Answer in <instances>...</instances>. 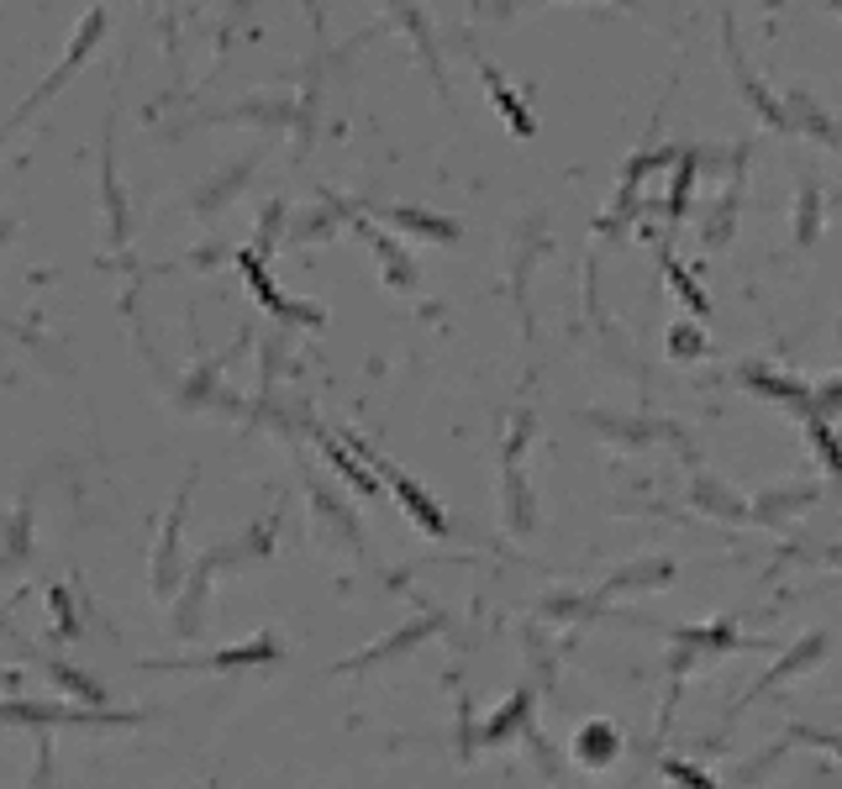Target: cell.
Returning a JSON list of instances; mask_svg holds the SVG:
<instances>
[{
    "label": "cell",
    "mask_w": 842,
    "mask_h": 789,
    "mask_svg": "<svg viewBox=\"0 0 842 789\" xmlns=\"http://www.w3.org/2000/svg\"><path fill=\"white\" fill-rule=\"evenodd\" d=\"M700 342H696V332H685V327H679V332H674V353H696Z\"/></svg>",
    "instance_id": "obj_17"
},
{
    "label": "cell",
    "mask_w": 842,
    "mask_h": 789,
    "mask_svg": "<svg viewBox=\"0 0 842 789\" xmlns=\"http://www.w3.org/2000/svg\"><path fill=\"white\" fill-rule=\"evenodd\" d=\"M6 726H138L147 711H111V705H58V700H6L0 705Z\"/></svg>",
    "instance_id": "obj_1"
},
{
    "label": "cell",
    "mask_w": 842,
    "mask_h": 789,
    "mask_svg": "<svg viewBox=\"0 0 842 789\" xmlns=\"http://www.w3.org/2000/svg\"><path fill=\"white\" fill-rule=\"evenodd\" d=\"M390 484L401 490V501H406L411 516H416V522H422V526H427V532L437 537V532H442V511H437V505L427 501V495H422V490H416V484H411L406 474H390Z\"/></svg>",
    "instance_id": "obj_10"
},
{
    "label": "cell",
    "mask_w": 842,
    "mask_h": 789,
    "mask_svg": "<svg viewBox=\"0 0 842 789\" xmlns=\"http://www.w3.org/2000/svg\"><path fill=\"white\" fill-rule=\"evenodd\" d=\"M821 647H827V637H806V643H795L790 653H785V658H779V664H774V673H764V679H758V684H753V690H747L743 700H737V711H743V705H753V700H758V694H769L774 684H785V679H790V673H800V669H811V664H817V658H821Z\"/></svg>",
    "instance_id": "obj_6"
},
{
    "label": "cell",
    "mask_w": 842,
    "mask_h": 789,
    "mask_svg": "<svg viewBox=\"0 0 842 789\" xmlns=\"http://www.w3.org/2000/svg\"><path fill=\"white\" fill-rule=\"evenodd\" d=\"M327 458H332V463H337V469H342V474H348V479H353V484H359V490H363V495H374V490H380V484H374V479H369V474H363V469H359V463H353V458H348V453H342V448H337V442H327Z\"/></svg>",
    "instance_id": "obj_14"
},
{
    "label": "cell",
    "mask_w": 842,
    "mask_h": 789,
    "mask_svg": "<svg viewBox=\"0 0 842 789\" xmlns=\"http://www.w3.org/2000/svg\"><path fill=\"white\" fill-rule=\"evenodd\" d=\"M221 552H206L190 569V584L174 595V632L179 637H200L206 632V600H211V574H217Z\"/></svg>",
    "instance_id": "obj_4"
},
{
    "label": "cell",
    "mask_w": 842,
    "mask_h": 789,
    "mask_svg": "<svg viewBox=\"0 0 842 789\" xmlns=\"http://www.w3.org/2000/svg\"><path fill=\"white\" fill-rule=\"evenodd\" d=\"M664 774H669V779H674V785H679V789H717V785H711V779H706V774H700V768H690V764H674V758H669V764H664Z\"/></svg>",
    "instance_id": "obj_15"
},
{
    "label": "cell",
    "mask_w": 842,
    "mask_h": 789,
    "mask_svg": "<svg viewBox=\"0 0 842 789\" xmlns=\"http://www.w3.org/2000/svg\"><path fill=\"white\" fill-rule=\"evenodd\" d=\"M100 37H106V11H100V6H96V11H90V17L79 22V32H74V43H69V53L58 58V69H53L48 79L37 85V96L26 100V106H17V117H11V127L0 132V143H6V138H11V132H17V127H22V121L32 117V111H43V106H48V100L58 96L64 85H69V79H74V69H79V64H85V58H90V53L100 48Z\"/></svg>",
    "instance_id": "obj_2"
},
{
    "label": "cell",
    "mask_w": 842,
    "mask_h": 789,
    "mask_svg": "<svg viewBox=\"0 0 842 789\" xmlns=\"http://www.w3.org/2000/svg\"><path fill=\"white\" fill-rule=\"evenodd\" d=\"M616 753H622V737H616L611 721H590V726L575 737V758L584 768H611L616 764Z\"/></svg>",
    "instance_id": "obj_8"
},
{
    "label": "cell",
    "mask_w": 842,
    "mask_h": 789,
    "mask_svg": "<svg viewBox=\"0 0 842 789\" xmlns=\"http://www.w3.org/2000/svg\"><path fill=\"white\" fill-rule=\"evenodd\" d=\"M280 658V643L274 637H259V643H242V647H221V653H206V658H179L168 669H259V664H274Z\"/></svg>",
    "instance_id": "obj_5"
},
{
    "label": "cell",
    "mask_w": 842,
    "mask_h": 789,
    "mask_svg": "<svg viewBox=\"0 0 842 789\" xmlns=\"http://www.w3.org/2000/svg\"><path fill=\"white\" fill-rule=\"evenodd\" d=\"M48 673H53V684L69 694V700H79V705H106V690H100L90 673L69 669V664H48Z\"/></svg>",
    "instance_id": "obj_9"
},
{
    "label": "cell",
    "mask_w": 842,
    "mask_h": 789,
    "mask_svg": "<svg viewBox=\"0 0 842 789\" xmlns=\"http://www.w3.org/2000/svg\"><path fill=\"white\" fill-rule=\"evenodd\" d=\"M527 705H532V690H516V700H505L501 716L484 726V742H490V747H495V742H505V732H511V726H522V721H527Z\"/></svg>",
    "instance_id": "obj_11"
},
{
    "label": "cell",
    "mask_w": 842,
    "mask_h": 789,
    "mask_svg": "<svg viewBox=\"0 0 842 789\" xmlns=\"http://www.w3.org/2000/svg\"><path fill=\"white\" fill-rule=\"evenodd\" d=\"M185 505H190V484L179 490V501L168 505V522L158 532V552H153V600H174L179 595V526H185Z\"/></svg>",
    "instance_id": "obj_3"
},
{
    "label": "cell",
    "mask_w": 842,
    "mask_h": 789,
    "mask_svg": "<svg viewBox=\"0 0 842 789\" xmlns=\"http://www.w3.org/2000/svg\"><path fill=\"white\" fill-rule=\"evenodd\" d=\"M795 737L817 742V747H832V753H842V737H832V732H795Z\"/></svg>",
    "instance_id": "obj_16"
},
{
    "label": "cell",
    "mask_w": 842,
    "mask_h": 789,
    "mask_svg": "<svg viewBox=\"0 0 842 789\" xmlns=\"http://www.w3.org/2000/svg\"><path fill=\"white\" fill-rule=\"evenodd\" d=\"M26 558H32V511L17 505V511L0 522V574H17Z\"/></svg>",
    "instance_id": "obj_7"
},
{
    "label": "cell",
    "mask_w": 842,
    "mask_h": 789,
    "mask_svg": "<svg viewBox=\"0 0 842 789\" xmlns=\"http://www.w3.org/2000/svg\"><path fill=\"white\" fill-rule=\"evenodd\" d=\"M48 605H53V616H58V637H79V622H74V605H69V590L64 584L48 590Z\"/></svg>",
    "instance_id": "obj_13"
},
{
    "label": "cell",
    "mask_w": 842,
    "mask_h": 789,
    "mask_svg": "<svg viewBox=\"0 0 842 789\" xmlns=\"http://www.w3.org/2000/svg\"><path fill=\"white\" fill-rule=\"evenodd\" d=\"M26 789H53V726H37V768Z\"/></svg>",
    "instance_id": "obj_12"
}]
</instances>
